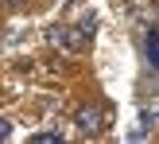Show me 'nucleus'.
<instances>
[{
  "mask_svg": "<svg viewBox=\"0 0 159 144\" xmlns=\"http://www.w3.org/2000/svg\"><path fill=\"white\" fill-rule=\"evenodd\" d=\"M74 125L85 132V137H93V132H101V125H105V109L89 101V105H82V109L74 113Z\"/></svg>",
  "mask_w": 159,
  "mask_h": 144,
  "instance_id": "obj_1",
  "label": "nucleus"
},
{
  "mask_svg": "<svg viewBox=\"0 0 159 144\" xmlns=\"http://www.w3.org/2000/svg\"><path fill=\"white\" fill-rule=\"evenodd\" d=\"M47 39H51V47H66V51H78V47L85 43V35H82V27H51L47 31Z\"/></svg>",
  "mask_w": 159,
  "mask_h": 144,
  "instance_id": "obj_2",
  "label": "nucleus"
},
{
  "mask_svg": "<svg viewBox=\"0 0 159 144\" xmlns=\"http://www.w3.org/2000/svg\"><path fill=\"white\" fill-rule=\"evenodd\" d=\"M144 51H148V62H152V70H159V31H148Z\"/></svg>",
  "mask_w": 159,
  "mask_h": 144,
  "instance_id": "obj_3",
  "label": "nucleus"
},
{
  "mask_svg": "<svg viewBox=\"0 0 159 144\" xmlns=\"http://www.w3.org/2000/svg\"><path fill=\"white\" fill-rule=\"evenodd\" d=\"M62 140V132H35L31 137V144H58Z\"/></svg>",
  "mask_w": 159,
  "mask_h": 144,
  "instance_id": "obj_4",
  "label": "nucleus"
},
{
  "mask_svg": "<svg viewBox=\"0 0 159 144\" xmlns=\"http://www.w3.org/2000/svg\"><path fill=\"white\" fill-rule=\"evenodd\" d=\"M12 137V121H4V117H0V140H8Z\"/></svg>",
  "mask_w": 159,
  "mask_h": 144,
  "instance_id": "obj_5",
  "label": "nucleus"
},
{
  "mask_svg": "<svg viewBox=\"0 0 159 144\" xmlns=\"http://www.w3.org/2000/svg\"><path fill=\"white\" fill-rule=\"evenodd\" d=\"M0 4H23V0H0Z\"/></svg>",
  "mask_w": 159,
  "mask_h": 144,
  "instance_id": "obj_6",
  "label": "nucleus"
}]
</instances>
